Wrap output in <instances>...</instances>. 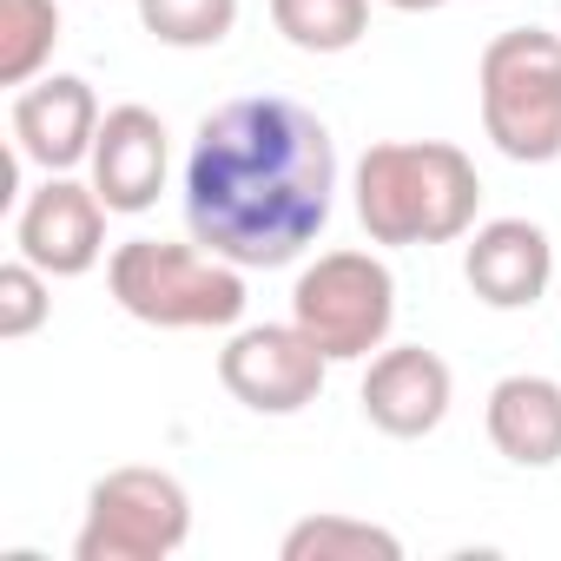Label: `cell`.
<instances>
[{"mask_svg":"<svg viewBox=\"0 0 561 561\" xmlns=\"http://www.w3.org/2000/svg\"><path fill=\"white\" fill-rule=\"evenodd\" d=\"M337 205V139L331 126L285 100L251 93L198 119L185 152V231L244 264L277 271L298 264Z\"/></svg>","mask_w":561,"mask_h":561,"instance_id":"obj_1","label":"cell"},{"mask_svg":"<svg viewBox=\"0 0 561 561\" xmlns=\"http://www.w3.org/2000/svg\"><path fill=\"white\" fill-rule=\"evenodd\" d=\"M351 205L370 244H456L476 231L482 172L449 139H377L351 172Z\"/></svg>","mask_w":561,"mask_h":561,"instance_id":"obj_2","label":"cell"},{"mask_svg":"<svg viewBox=\"0 0 561 561\" xmlns=\"http://www.w3.org/2000/svg\"><path fill=\"white\" fill-rule=\"evenodd\" d=\"M106 291L152 331H231L244 318V264L172 238H126L106 257Z\"/></svg>","mask_w":561,"mask_h":561,"instance_id":"obj_3","label":"cell"},{"mask_svg":"<svg viewBox=\"0 0 561 561\" xmlns=\"http://www.w3.org/2000/svg\"><path fill=\"white\" fill-rule=\"evenodd\" d=\"M482 93V133L515 165L561 159V34L508 27L482 47L476 67Z\"/></svg>","mask_w":561,"mask_h":561,"instance_id":"obj_4","label":"cell"},{"mask_svg":"<svg viewBox=\"0 0 561 561\" xmlns=\"http://www.w3.org/2000/svg\"><path fill=\"white\" fill-rule=\"evenodd\" d=\"M291 324L331 364H370L397 331V271L377 251H318L291 285Z\"/></svg>","mask_w":561,"mask_h":561,"instance_id":"obj_5","label":"cell"},{"mask_svg":"<svg viewBox=\"0 0 561 561\" xmlns=\"http://www.w3.org/2000/svg\"><path fill=\"white\" fill-rule=\"evenodd\" d=\"M192 541V495L172 469L126 462L87 489L73 561H172Z\"/></svg>","mask_w":561,"mask_h":561,"instance_id":"obj_6","label":"cell"},{"mask_svg":"<svg viewBox=\"0 0 561 561\" xmlns=\"http://www.w3.org/2000/svg\"><path fill=\"white\" fill-rule=\"evenodd\" d=\"M324 377H331V357L298 324H238L231 344L218 351V383L251 416H298V410H311Z\"/></svg>","mask_w":561,"mask_h":561,"instance_id":"obj_7","label":"cell"},{"mask_svg":"<svg viewBox=\"0 0 561 561\" xmlns=\"http://www.w3.org/2000/svg\"><path fill=\"white\" fill-rule=\"evenodd\" d=\"M14 251L47 277H87L106 257V198L93 179L80 185L73 172H47V185H34L14 211Z\"/></svg>","mask_w":561,"mask_h":561,"instance_id":"obj_8","label":"cell"},{"mask_svg":"<svg viewBox=\"0 0 561 561\" xmlns=\"http://www.w3.org/2000/svg\"><path fill=\"white\" fill-rule=\"evenodd\" d=\"M93 192L106 198V211L119 218H139L159 205L165 192V172H172V133L152 106L126 100V106H106L100 119V139H93Z\"/></svg>","mask_w":561,"mask_h":561,"instance_id":"obj_9","label":"cell"},{"mask_svg":"<svg viewBox=\"0 0 561 561\" xmlns=\"http://www.w3.org/2000/svg\"><path fill=\"white\" fill-rule=\"evenodd\" d=\"M100 93L80 80V73H47V80H27L14 93V152L41 172H73L93 159V139H100Z\"/></svg>","mask_w":561,"mask_h":561,"instance_id":"obj_10","label":"cell"},{"mask_svg":"<svg viewBox=\"0 0 561 561\" xmlns=\"http://www.w3.org/2000/svg\"><path fill=\"white\" fill-rule=\"evenodd\" d=\"M449 403H456V377L423 344H383L364 370V416H370V430H383L397 443L436 436Z\"/></svg>","mask_w":561,"mask_h":561,"instance_id":"obj_11","label":"cell"},{"mask_svg":"<svg viewBox=\"0 0 561 561\" xmlns=\"http://www.w3.org/2000/svg\"><path fill=\"white\" fill-rule=\"evenodd\" d=\"M462 277L489 311H528L554 285V244L535 218H489L469 231Z\"/></svg>","mask_w":561,"mask_h":561,"instance_id":"obj_12","label":"cell"},{"mask_svg":"<svg viewBox=\"0 0 561 561\" xmlns=\"http://www.w3.org/2000/svg\"><path fill=\"white\" fill-rule=\"evenodd\" d=\"M489 443L515 462V469H554L561 462V383L515 370L489 390Z\"/></svg>","mask_w":561,"mask_h":561,"instance_id":"obj_13","label":"cell"},{"mask_svg":"<svg viewBox=\"0 0 561 561\" xmlns=\"http://www.w3.org/2000/svg\"><path fill=\"white\" fill-rule=\"evenodd\" d=\"M285 561H403V535L383 528V522H364V515H305L285 528L277 541Z\"/></svg>","mask_w":561,"mask_h":561,"instance_id":"obj_14","label":"cell"},{"mask_svg":"<svg viewBox=\"0 0 561 561\" xmlns=\"http://www.w3.org/2000/svg\"><path fill=\"white\" fill-rule=\"evenodd\" d=\"M271 27L298 54H351L370 34V0H271Z\"/></svg>","mask_w":561,"mask_h":561,"instance_id":"obj_15","label":"cell"},{"mask_svg":"<svg viewBox=\"0 0 561 561\" xmlns=\"http://www.w3.org/2000/svg\"><path fill=\"white\" fill-rule=\"evenodd\" d=\"M60 47V0H0V87H27Z\"/></svg>","mask_w":561,"mask_h":561,"instance_id":"obj_16","label":"cell"},{"mask_svg":"<svg viewBox=\"0 0 561 561\" xmlns=\"http://www.w3.org/2000/svg\"><path fill=\"white\" fill-rule=\"evenodd\" d=\"M139 27L159 47L198 54V47H218L238 27V0H139Z\"/></svg>","mask_w":561,"mask_h":561,"instance_id":"obj_17","label":"cell"},{"mask_svg":"<svg viewBox=\"0 0 561 561\" xmlns=\"http://www.w3.org/2000/svg\"><path fill=\"white\" fill-rule=\"evenodd\" d=\"M47 318H54V277L14 251L8 264H0V337L21 344V337H34Z\"/></svg>","mask_w":561,"mask_h":561,"instance_id":"obj_18","label":"cell"},{"mask_svg":"<svg viewBox=\"0 0 561 561\" xmlns=\"http://www.w3.org/2000/svg\"><path fill=\"white\" fill-rule=\"evenodd\" d=\"M383 8H397V14H436L443 0H383Z\"/></svg>","mask_w":561,"mask_h":561,"instance_id":"obj_19","label":"cell"}]
</instances>
